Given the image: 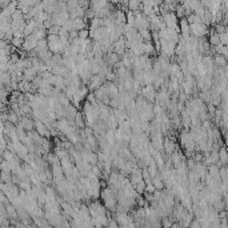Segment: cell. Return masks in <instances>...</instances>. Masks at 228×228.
<instances>
[{
	"label": "cell",
	"mask_w": 228,
	"mask_h": 228,
	"mask_svg": "<svg viewBox=\"0 0 228 228\" xmlns=\"http://www.w3.org/2000/svg\"><path fill=\"white\" fill-rule=\"evenodd\" d=\"M152 186H153V188H157V189H162L163 187H164V184L162 183V179L160 177H157L155 176V179H153V183H152Z\"/></svg>",
	"instance_id": "5b68a950"
},
{
	"label": "cell",
	"mask_w": 228,
	"mask_h": 228,
	"mask_svg": "<svg viewBox=\"0 0 228 228\" xmlns=\"http://www.w3.org/2000/svg\"><path fill=\"white\" fill-rule=\"evenodd\" d=\"M219 43L222 45H227V31L223 32V33H219Z\"/></svg>",
	"instance_id": "8992f818"
},
{
	"label": "cell",
	"mask_w": 228,
	"mask_h": 228,
	"mask_svg": "<svg viewBox=\"0 0 228 228\" xmlns=\"http://www.w3.org/2000/svg\"><path fill=\"white\" fill-rule=\"evenodd\" d=\"M213 64L217 65V68H224V67H227V58H224L222 55H216L213 56Z\"/></svg>",
	"instance_id": "7a4b0ae2"
},
{
	"label": "cell",
	"mask_w": 228,
	"mask_h": 228,
	"mask_svg": "<svg viewBox=\"0 0 228 228\" xmlns=\"http://www.w3.org/2000/svg\"><path fill=\"white\" fill-rule=\"evenodd\" d=\"M75 123H76V126H79L80 128H86V124L84 122H83V113H80L78 112L75 115Z\"/></svg>",
	"instance_id": "3957f363"
},
{
	"label": "cell",
	"mask_w": 228,
	"mask_h": 228,
	"mask_svg": "<svg viewBox=\"0 0 228 228\" xmlns=\"http://www.w3.org/2000/svg\"><path fill=\"white\" fill-rule=\"evenodd\" d=\"M208 43H211V45H212V47H216L217 44H220V43H219V36H217V33H215V32L211 33V36H210V39H208Z\"/></svg>",
	"instance_id": "277c9868"
},
{
	"label": "cell",
	"mask_w": 228,
	"mask_h": 228,
	"mask_svg": "<svg viewBox=\"0 0 228 228\" xmlns=\"http://www.w3.org/2000/svg\"><path fill=\"white\" fill-rule=\"evenodd\" d=\"M189 32L193 35V38L200 39L204 38L208 32V27L204 25L203 23H196V24H189Z\"/></svg>",
	"instance_id": "6da1fadb"
},
{
	"label": "cell",
	"mask_w": 228,
	"mask_h": 228,
	"mask_svg": "<svg viewBox=\"0 0 228 228\" xmlns=\"http://www.w3.org/2000/svg\"><path fill=\"white\" fill-rule=\"evenodd\" d=\"M59 31H60V27L52 25L51 28H49V35H59Z\"/></svg>",
	"instance_id": "52a82bcc"
}]
</instances>
